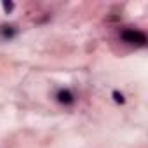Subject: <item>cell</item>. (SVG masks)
I'll list each match as a JSON object with an SVG mask.
<instances>
[{"mask_svg": "<svg viewBox=\"0 0 148 148\" xmlns=\"http://www.w3.org/2000/svg\"><path fill=\"white\" fill-rule=\"evenodd\" d=\"M56 99L61 105H64V106H71L73 103H75V94H73L70 89H59L56 92Z\"/></svg>", "mask_w": 148, "mask_h": 148, "instance_id": "2", "label": "cell"}, {"mask_svg": "<svg viewBox=\"0 0 148 148\" xmlns=\"http://www.w3.org/2000/svg\"><path fill=\"white\" fill-rule=\"evenodd\" d=\"M112 96H113L115 103H124V101H125V99H124V94H122V92H119V91H113V92H112Z\"/></svg>", "mask_w": 148, "mask_h": 148, "instance_id": "5", "label": "cell"}, {"mask_svg": "<svg viewBox=\"0 0 148 148\" xmlns=\"http://www.w3.org/2000/svg\"><path fill=\"white\" fill-rule=\"evenodd\" d=\"M2 7H4L5 14H11V12L14 11V2H9V0H4V2H2Z\"/></svg>", "mask_w": 148, "mask_h": 148, "instance_id": "4", "label": "cell"}, {"mask_svg": "<svg viewBox=\"0 0 148 148\" xmlns=\"http://www.w3.org/2000/svg\"><path fill=\"white\" fill-rule=\"evenodd\" d=\"M120 40L129 44V45H136V47H145L148 42V37L145 32L136 30V28H127L120 32Z\"/></svg>", "mask_w": 148, "mask_h": 148, "instance_id": "1", "label": "cell"}, {"mask_svg": "<svg viewBox=\"0 0 148 148\" xmlns=\"http://www.w3.org/2000/svg\"><path fill=\"white\" fill-rule=\"evenodd\" d=\"M18 35V28L12 25H2L0 26V38L2 40H12Z\"/></svg>", "mask_w": 148, "mask_h": 148, "instance_id": "3", "label": "cell"}]
</instances>
